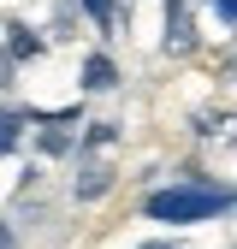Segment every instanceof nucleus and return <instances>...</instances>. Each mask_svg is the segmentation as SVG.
<instances>
[{"mask_svg": "<svg viewBox=\"0 0 237 249\" xmlns=\"http://www.w3.org/2000/svg\"><path fill=\"white\" fill-rule=\"evenodd\" d=\"M231 208H237V190L207 184V178H184V184H166V190H148L142 196V220L202 226V220H220V213H231Z\"/></svg>", "mask_w": 237, "mask_h": 249, "instance_id": "1", "label": "nucleus"}, {"mask_svg": "<svg viewBox=\"0 0 237 249\" xmlns=\"http://www.w3.org/2000/svg\"><path fill=\"white\" fill-rule=\"evenodd\" d=\"M190 48H196L190 0H166V53H190Z\"/></svg>", "mask_w": 237, "mask_h": 249, "instance_id": "2", "label": "nucleus"}, {"mask_svg": "<svg viewBox=\"0 0 237 249\" xmlns=\"http://www.w3.org/2000/svg\"><path fill=\"white\" fill-rule=\"evenodd\" d=\"M107 190H113V166H107V160H83L77 178H71V196H77V202H101Z\"/></svg>", "mask_w": 237, "mask_h": 249, "instance_id": "3", "label": "nucleus"}, {"mask_svg": "<svg viewBox=\"0 0 237 249\" xmlns=\"http://www.w3.org/2000/svg\"><path fill=\"white\" fill-rule=\"evenodd\" d=\"M83 89H89V95H107V89H118V66H113L107 53H89V59H83Z\"/></svg>", "mask_w": 237, "mask_h": 249, "instance_id": "4", "label": "nucleus"}, {"mask_svg": "<svg viewBox=\"0 0 237 249\" xmlns=\"http://www.w3.org/2000/svg\"><path fill=\"white\" fill-rule=\"evenodd\" d=\"M6 53H12V66H18V59H36L42 36H30V24H6Z\"/></svg>", "mask_w": 237, "mask_h": 249, "instance_id": "5", "label": "nucleus"}, {"mask_svg": "<svg viewBox=\"0 0 237 249\" xmlns=\"http://www.w3.org/2000/svg\"><path fill=\"white\" fill-rule=\"evenodd\" d=\"M107 142H118V124H113V119H95V124L77 137V148H107Z\"/></svg>", "mask_w": 237, "mask_h": 249, "instance_id": "6", "label": "nucleus"}, {"mask_svg": "<svg viewBox=\"0 0 237 249\" xmlns=\"http://www.w3.org/2000/svg\"><path fill=\"white\" fill-rule=\"evenodd\" d=\"M24 119H30V113H0V154H12V148H18V131H24Z\"/></svg>", "mask_w": 237, "mask_h": 249, "instance_id": "7", "label": "nucleus"}, {"mask_svg": "<svg viewBox=\"0 0 237 249\" xmlns=\"http://www.w3.org/2000/svg\"><path fill=\"white\" fill-rule=\"evenodd\" d=\"M83 12H89V18H95L107 36H113V24H118V6H113V0H83Z\"/></svg>", "mask_w": 237, "mask_h": 249, "instance_id": "8", "label": "nucleus"}, {"mask_svg": "<svg viewBox=\"0 0 237 249\" xmlns=\"http://www.w3.org/2000/svg\"><path fill=\"white\" fill-rule=\"evenodd\" d=\"M225 124H231L225 113H202V119H196V137H220V131H225Z\"/></svg>", "mask_w": 237, "mask_h": 249, "instance_id": "9", "label": "nucleus"}, {"mask_svg": "<svg viewBox=\"0 0 237 249\" xmlns=\"http://www.w3.org/2000/svg\"><path fill=\"white\" fill-rule=\"evenodd\" d=\"M207 6H214V18H220L225 30H237V0H207Z\"/></svg>", "mask_w": 237, "mask_h": 249, "instance_id": "10", "label": "nucleus"}, {"mask_svg": "<svg viewBox=\"0 0 237 249\" xmlns=\"http://www.w3.org/2000/svg\"><path fill=\"white\" fill-rule=\"evenodd\" d=\"M0 249H18V231H12L6 220H0Z\"/></svg>", "mask_w": 237, "mask_h": 249, "instance_id": "11", "label": "nucleus"}, {"mask_svg": "<svg viewBox=\"0 0 237 249\" xmlns=\"http://www.w3.org/2000/svg\"><path fill=\"white\" fill-rule=\"evenodd\" d=\"M136 249H184V243H172V237H148V243H136Z\"/></svg>", "mask_w": 237, "mask_h": 249, "instance_id": "12", "label": "nucleus"}, {"mask_svg": "<svg viewBox=\"0 0 237 249\" xmlns=\"http://www.w3.org/2000/svg\"><path fill=\"white\" fill-rule=\"evenodd\" d=\"M12 83V53H0V89Z\"/></svg>", "mask_w": 237, "mask_h": 249, "instance_id": "13", "label": "nucleus"}, {"mask_svg": "<svg viewBox=\"0 0 237 249\" xmlns=\"http://www.w3.org/2000/svg\"><path fill=\"white\" fill-rule=\"evenodd\" d=\"M225 71H231V77H237V59H225Z\"/></svg>", "mask_w": 237, "mask_h": 249, "instance_id": "14", "label": "nucleus"}]
</instances>
